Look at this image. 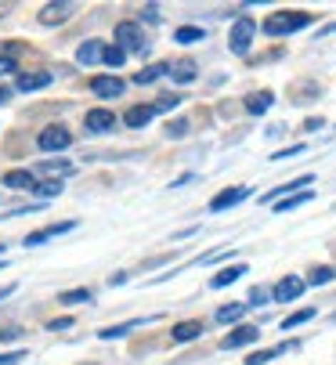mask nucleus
I'll return each instance as SVG.
<instances>
[{
	"label": "nucleus",
	"instance_id": "8",
	"mask_svg": "<svg viewBox=\"0 0 336 365\" xmlns=\"http://www.w3.org/2000/svg\"><path fill=\"white\" fill-rule=\"evenodd\" d=\"M304 289H307V282H304V279H297V275H286L282 282H278V286L271 289V300H278V304H290V300H297Z\"/></svg>",
	"mask_w": 336,
	"mask_h": 365
},
{
	"label": "nucleus",
	"instance_id": "15",
	"mask_svg": "<svg viewBox=\"0 0 336 365\" xmlns=\"http://www.w3.org/2000/svg\"><path fill=\"white\" fill-rule=\"evenodd\" d=\"M307 185H315V174H304V178H297V181H290V185H278V188H271V192H268L260 202H271V206H275L278 199H286L290 192H297V188H307Z\"/></svg>",
	"mask_w": 336,
	"mask_h": 365
},
{
	"label": "nucleus",
	"instance_id": "42",
	"mask_svg": "<svg viewBox=\"0 0 336 365\" xmlns=\"http://www.w3.org/2000/svg\"><path fill=\"white\" fill-rule=\"evenodd\" d=\"M325 127V120L322 116H311V120H304V130H322Z\"/></svg>",
	"mask_w": 336,
	"mask_h": 365
},
{
	"label": "nucleus",
	"instance_id": "9",
	"mask_svg": "<svg viewBox=\"0 0 336 365\" xmlns=\"http://www.w3.org/2000/svg\"><path fill=\"white\" fill-rule=\"evenodd\" d=\"M83 127L87 134H108L112 127H116V113H108V109H91L83 116Z\"/></svg>",
	"mask_w": 336,
	"mask_h": 365
},
{
	"label": "nucleus",
	"instance_id": "51",
	"mask_svg": "<svg viewBox=\"0 0 336 365\" xmlns=\"http://www.w3.org/2000/svg\"><path fill=\"white\" fill-rule=\"evenodd\" d=\"M0 250H4V246H0ZM0 260H4V257H0Z\"/></svg>",
	"mask_w": 336,
	"mask_h": 365
},
{
	"label": "nucleus",
	"instance_id": "29",
	"mask_svg": "<svg viewBox=\"0 0 336 365\" xmlns=\"http://www.w3.org/2000/svg\"><path fill=\"white\" fill-rule=\"evenodd\" d=\"M332 279H336V268L325 264V268H315V272L307 275V286H329Z\"/></svg>",
	"mask_w": 336,
	"mask_h": 365
},
{
	"label": "nucleus",
	"instance_id": "32",
	"mask_svg": "<svg viewBox=\"0 0 336 365\" xmlns=\"http://www.w3.org/2000/svg\"><path fill=\"white\" fill-rule=\"evenodd\" d=\"M178 106H181V98H178V94H163V98L152 101V109H156V113H170V109H178Z\"/></svg>",
	"mask_w": 336,
	"mask_h": 365
},
{
	"label": "nucleus",
	"instance_id": "23",
	"mask_svg": "<svg viewBox=\"0 0 336 365\" xmlns=\"http://www.w3.org/2000/svg\"><path fill=\"white\" fill-rule=\"evenodd\" d=\"M311 199H315V192H297V195L278 199L271 210H275V214H290V210H297V206H304V202H311Z\"/></svg>",
	"mask_w": 336,
	"mask_h": 365
},
{
	"label": "nucleus",
	"instance_id": "48",
	"mask_svg": "<svg viewBox=\"0 0 336 365\" xmlns=\"http://www.w3.org/2000/svg\"><path fill=\"white\" fill-rule=\"evenodd\" d=\"M4 15H11V4H8V0H0V19H4Z\"/></svg>",
	"mask_w": 336,
	"mask_h": 365
},
{
	"label": "nucleus",
	"instance_id": "28",
	"mask_svg": "<svg viewBox=\"0 0 336 365\" xmlns=\"http://www.w3.org/2000/svg\"><path fill=\"white\" fill-rule=\"evenodd\" d=\"M318 315V311L315 307H304V311H293V315H286L282 319V329H297V326H304V322H311Z\"/></svg>",
	"mask_w": 336,
	"mask_h": 365
},
{
	"label": "nucleus",
	"instance_id": "14",
	"mask_svg": "<svg viewBox=\"0 0 336 365\" xmlns=\"http://www.w3.org/2000/svg\"><path fill=\"white\" fill-rule=\"evenodd\" d=\"M243 106H246L250 116H264V113L275 106V94H271V91H253V94L243 98Z\"/></svg>",
	"mask_w": 336,
	"mask_h": 365
},
{
	"label": "nucleus",
	"instance_id": "6",
	"mask_svg": "<svg viewBox=\"0 0 336 365\" xmlns=\"http://www.w3.org/2000/svg\"><path fill=\"white\" fill-rule=\"evenodd\" d=\"M260 340V329L257 326H235L228 336L220 340V351H239V347H250Z\"/></svg>",
	"mask_w": 336,
	"mask_h": 365
},
{
	"label": "nucleus",
	"instance_id": "37",
	"mask_svg": "<svg viewBox=\"0 0 336 365\" xmlns=\"http://www.w3.org/2000/svg\"><path fill=\"white\" fill-rule=\"evenodd\" d=\"M44 170H47V174H58V170H62V174H69V170H73V163H66V160H54V163H44Z\"/></svg>",
	"mask_w": 336,
	"mask_h": 365
},
{
	"label": "nucleus",
	"instance_id": "46",
	"mask_svg": "<svg viewBox=\"0 0 336 365\" xmlns=\"http://www.w3.org/2000/svg\"><path fill=\"white\" fill-rule=\"evenodd\" d=\"M123 282H127V275H123V272H116V275L108 279V286H123Z\"/></svg>",
	"mask_w": 336,
	"mask_h": 365
},
{
	"label": "nucleus",
	"instance_id": "1",
	"mask_svg": "<svg viewBox=\"0 0 336 365\" xmlns=\"http://www.w3.org/2000/svg\"><path fill=\"white\" fill-rule=\"evenodd\" d=\"M311 26V15L307 11H275V15H268L264 19V33L268 36H290V33H300V29H307Z\"/></svg>",
	"mask_w": 336,
	"mask_h": 365
},
{
	"label": "nucleus",
	"instance_id": "7",
	"mask_svg": "<svg viewBox=\"0 0 336 365\" xmlns=\"http://www.w3.org/2000/svg\"><path fill=\"white\" fill-rule=\"evenodd\" d=\"M243 199H250V188H224L220 195L210 199V214H224V210H232V206H239Z\"/></svg>",
	"mask_w": 336,
	"mask_h": 365
},
{
	"label": "nucleus",
	"instance_id": "5",
	"mask_svg": "<svg viewBox=\"0 0 336 365\" xmlns=\"http://www.w3.org/2000/svg\"><path fill=\"white\" fill-rule=\"evenodd\" d=\"M76 11V4L73 0H54V4H44L40 8V26H62V22H69V15Z\"/></svg>",
	"mask_w": 336,
	"mask_h": 365
},
{
	"label": "nucleus",
	"instance_id": "27",
	"mask_svg": "<svg viewBox=\"0 0 336 365\" xmlns=\"http://www.w3.org/2000/svg\"><path fill=\"white\" fill-rule=\"evenodd\" d=\"M174 40H178V43H199V40H206V29H199V26H181V29H174Z\"/></svg>",
	"mask_w": 336,
	"mask_h": 365
},
{
	"label": "nucleus",
	"instance_id": "4",
	"mask_svg": "<svg viewBox=\"0 0 336 365\" xmlns=\"http://www.w3.org/2000/svg\"><path fill=\"white\" fill-rule=\"evenodd\" d=\"M253 33H257V22L253 19H239L228 33V47L232 55H250V43H253Z\"/></svg>",
	"mask_w": 336,
	"mask_h": 365
},
{
	"label": "nucleus",
	"instance_id": "21",
	"mask_svg": "<svg viewBox=\"0 0 336 365\" xmlns=\"http://www.w3.org/2000/svg\"><path fill=\"white\" fill-rule=\"evenodd\" d=\"M40 181H36V174L33 170H8L4 174V188H26V192H33Z\"/></svg>",
	"mask_w": 336,
	"mask_h": 365
},
{
	"label": "nucleus",
	"instance_id": "22",
	"mask_svg": "<svg viewBox=\"0 0 336 365\" xmlns=\"http://www.w3.org/2000/svg\"><path fill=\"white\" fill-rule=\"evenodd\" d=\"M246 275V264H232V268H220L213 279H210V286L213 289H224V286H232V282H239Z\"/></svg>",
	"mask_w": 336,
	"mask_h": 365
},
{
	"label": "nucleus",
	"instance_id": "13",
	"mask_svg": "<svg viewBox=\"0 0 336 365\" xmlns=\"http://www.w3.org/2000/svg\"><path fill=\"white\" fill-rule=\"evenodd\" d=\"M203 336V322L199 319H185V322H178L174 329H170V340L174 344H192V340H199Z\"/></svg>",
	"mask_w": 336,
	"mask_h": 365
},
{
	"label": "nucleus",
	"instance_id": "33",
	"mask_svg": "<svg viewBox=\"0 0 336 365\" xmlns=\"http://www.w3.org/2000/svg\"><path fill=\"white\" fill-rule=\"evenodd\" d=\"M123 62H127V51H123V47H108V51H105V66L120 69Z\"/></svg>",
	"mask_w": 336,
	"mask_h": 365
},
{
	"label": "nucleus",
	"instance_id": "43",
	"mask_svg": "<svg viewBox=\"0 0 336 365\" xmlns=\"http://www.w3.org/2000/svg\"><path fill=\"white\" fill-rule=\"evenodd\" d=\"M15 336H22V329H19V326H8V329H0V340H15Z\"/></svg>",
	"mask_w": 336,
	"mask_h": 365
},
{
	"label": "nucleus",
	"instance_id": "41",
	"mask_svg": "<svg viewBox=\"0 0 336 365\" xmlns=\"http://www.w3.org/2000/svg\"><path fill=\"white\" fill-rule=\"evenodd\" d=\"M141 19H145V22H152V26H156V22H159V8H156V4H148V8H145V15H141Z\"/></svg>",
	"mask_w": 336,
	"mask_h": 365
},
{
	"label": "nucleus",
	"instance_id": "35",
	"mask_svg": "<svg viewBox=\"0 0 336 365\" xmlns=\"http://www.w3.org/2000/svg\"><path fill=\"white\" fill-rule=\"evenodd\" d=\"M268 300H271V293H268L264 286H253V289H250V300H246V304H268Z\"/></svg>",
	"mask_w": 336,
	"mask_h": 365
},
{
	"label": "nucleus",
	"instance_id": "39",
	"mask_svg": "<svg viewBox=\"0 0 336 365\" xmlns=\"http://www.w3.org/2000/svg\"><path fill=\"white\" fill-rule=\"evenodd\" d=\"M15 69H19V62H15V58H0V76H11Z\"/></svg>",
	"mask_w": 336,
	"mask_h": 365
},
{
	"label": "nucleus",
	"instance_id": "11",
	"mask_svg": "<svg viewBox=\"0 0 336 365\" xmlns=\"http://www.w3.org/2000/svg\"><path fill=\"white\" fill-rule=\"evenodd\" d=\"M51 83H54V76H51L47 69H40V73H22V76L15 80V91L29 94V91H44V87H51Z\"/></svg>",
	"mask_w": 336,
	"mask_h": 365
},
{
	"label": "nucleus",
	"instance_id": "17",
	"mask_svg": "<svg viewBox=\"0 0 336 365\" xmlns=\"http://www.w3.org/2000/svg\"><path fill=\"white\" fill-rule=\"evenodd\" d=\"M152 116H156V109H152V106H131V109L123 113V123H127V127H134V130H141V127H148V123H152Z\"/></svg>",
	"mask_w": 336,
	"mask_h": 365
},
{
	"label": "nucleus",
	"instance_id": "50",
	"mask_svg": "<svg viewBox=\"0 0 336 365\" xmlns=\"http://www.w3.org/2000/svg\"><path fill=\"white\" fill-rule=\"evenodd\" d=\"M83 365H94V361H83Z\"/></svg>",
	"mask_w": 336,
	"mask_h": 365
},
{
	"label": "nucleus",
	"instance_id": "45",
	"mask_svg": "<svg viewBox=\"0 0 336 365\" xmlns=\"http://www.w3.org/2000/svg\"><path fill=\"white\" fill-rule=\"evenodd\" d=\"M15 293V282H8V286H0V300H8Z\"/></svg>",
	"mask_w": 336,
	"mask_h": 365
},
{
	"label": "nucleus",
	"instance_id": "18",
	"mask_svg": "<svg viewBox=\"0 0 336 365\" xmlns=\"http://www.w3.org/2000/svg\"><path fill=\"white\" fill-rule=\"evenodd\" d=\"M73 228H76V221H62V225H51V228H44V232H33V235H26V246H40V242L54 239V235H66V232H73Z\"/></svg>",
	"mask_w": 336,
	"mask_h": 365
},
{
	"label": "nucleus",
	"instance_id": "24",
	"mask_svg": "<svg viewBox=\"0 0 336 365\" xmlns=\"http://www.w3.org/2000/svg\"><path fill=\"white\" fill-rule=\"evenodd\" d=\"M246 311H250V304H224L213 319H217L220 326H228V322H239V319L246 315Z\"/></svg>",
	"mask_w": 336,
	"mask_h": 365
},
{
	"label": "nucleus",
	"instance_id": "12",
	"mask_svg": "<svg viewBox=\"0 0 336 365\" xmlns=\"http://www.w3.org/2000/svg\"><path fill=\"white\" fill-rule=\"evenodd\" d=\"M123 87H127V83H123L120 76H94V80H91V91H94L98 98H120Z\"/></svg>",
	"mask_w": 336,
	"mask_h": 365
},
{
	"label": "nucleus",
	"instance_id": "44",
	"mask_svg": "<svg viewBox=\"0 0 336 365\" xmlns=\"http://www.w3.org/2000/svg\"><path fill=\"white\" fill-rule=\"evenodd\" d=\"M11 94H15L11 87H4V83H0V106H8V101H11Z\"/></svg>",
	"mask_w": 336,
	"mask_h": 365
},
{
	"label": "nucleus",
	"instance_id": "52",
	"mask_svg": "<svg viewBox=\"0 0 336 365\" xmlns=\"http://www.w3.org/2000/svg\"><path fill=\"white\" fill-rule=\"evenodd\" d=\"M332 322H336V315H332Z\"/></svg>",
	"mask_w": 336,
	"mask_h": 365
},
{
	"label": "nucleus",
	"instance_id": "47",
	"mask_svg": "<svg viewBox=\"0 0 336 365\" xmlns=\"http://www.w3.org/2000/svg\"><path fill=\"white\" fill-rule=\"evenodd\" d=\"M329 33H336V22H332V26H322V29H318V40H322V36H329Z\"/></svg>",
	"mask_w": 336,
	"mask_h": 365
},
{
	"label": "nucleus",
	"instance_id": "31",
	"mask_svg": "<svg viewBox=\"0 0 336 365\" xmlns=\"http://www.w3.org/2000/svg\"><path fill=\"white\" fill-rule=\"evenodd\" d=\"M58 300H62L66 307H69V304H91V300H94V293H91V289H69V293H62Z\"/></svg>",
	"mask_w": 336,
	"mask_h": 365
},
{
	"label": "nucleus",
	"instance_id": "16",
	"mask_svg": "<svg viewBox=\"0 0 336 365\" xmlns=\"http://www.w3.org/2000/svg\"><path fill=\"white\" fill-rule=\"evenodd\" d=\"M148 322H156V319H131V322H120V326H105V329H98V340L127 336V333H134V329H141V326H148Z\"/></svg>",
	"mask_w": 336,
	"mask_h": 365
},
{
	"label": "nucleus",
	"instance_id": "49",
	"mask_svg": "<svg viewBox=\"0 0 336 365\" xmlns=\"http://www.w3.org/2000/svg\"><path fill=\"white\" fill-rule=\"evenodd\" d=\"M4 268H8V260H0V272H4Z\"/></svg>",
	"mask_w": 336,
	"mask_h": 365
},
{
	"label": "nucleus",
	"instance_id": "10",
	"mask_svg": "<svg viewBox=\"0 0 336 365\" xmlns=\"http://www.w3.org/2000/svg\"><path fill=\"white\" fill-rule=\"evenodd\" d=\"M105 51H108V43H101V40H83L80 51H76V62H80V66H98V62H105Z\"/></svg>",
	"mask_w": 336,
	"mask_h": 365
},
{
	"label": "nucleus",
	"instance_id": "2",
	"mask_svg": "<svg viewBox=\"0 0 336 365\" xmlns=\"http://www.w3.org/2000/svg\"><path fill=\"white\" fill-rule=\"evenodd\" d=\"M69 145H73V134L62 123H51L36 134V148H44V152H66Z\"/></svg>",
	"mask_w": 336,
	"mask_h": 365
},
{
	"label": "nucleus",
	"instance_id": "3",
	"mask_svg": "<svg viewBox=\"0 0 336 365\" xmlns=\"http://www.w3.org/2000/svg\"><path fill=\"white\" fill-rule=\"evenodd\" d=\"M116 47H123V51H141V55H148L145 29H141L138 22H120V26H116Z\"/></svg>",
	"mask_w": 336,
	"mask_h": 365
},
{
	"label": "nucleus",
	"instance_id": "25",
	"mask_svg": "<svg viewBox=\"0 0 336 365\" xmlns=\"http://www.w3.org/2000/svg\"><path fill=\"white\" fill-rule=\"evenodd\" d=\"M166 73H170V62H156V66H145V69L134 76V83H141V87H145V83H156V80H159V76H166Z\"/></svg>",
	"mask_w": 336,
	"mask_h": 365
},
{
	"label": "nucleus",
	"instance_id": "26",
	"mask_svg": "<svg viewBox=\"0 0 336 365\" xmlns=\"http://www.w3.org/2000/svg\"><path fill=\"white\" fill-rule=\"evenodd\" d=\"M33 192H36L40 199H58V195L66 192V185H62V178H47V181H40Z\"/></svg>",
	"mask_w": 336,
	"mask_h": 365
},
{
	"label": "nucleus",
	"instance_id": "30",
	"mask_svg": "<svg viewBox=\"0 0 336 365\" xmlns=\"http://www.w3.org/2000/svg\"><path fill=\"white\" fill-rule=\"evenodd\" d=\"M22 51H26L22 40H0V58H15V62H19Z\"/></svg>",
	"mask_w": 336,
	"mask_h": 365
},
{
	"label": "nucleus",
	"instance_id": "40",
	"mask_svg": "<svg viewBox=\"0 0 336 365\" xmlns=\"http://www.w3.org/2000/svg\"><path fill=\"white\" fill-rule=\"evenodd\" d=\"M47 329H54V333H58V329H73V319H51Z\"/></svg>",
	"mask_w": 336,
	"mask_h": 365
},
{
	"label": "nucleus",
	"instance_id": "34",
	"mask_svg": "<svg viewBox=\"0 0 336 365\" xmlns=\"http://www.w3.org/2000/svg\"><path fill=\"white\" fill-rule=\"evenodd\" d=\"M188 134V120H170L166 123V138H185Z\"/></svg>",
	"mask_w": 336,
	"mask_h": 365
},
{
	"label": "nucleus",
	"instance_id": "38",
	"mask_svg": "<svg viewBox=\"0 0 336 365\" xmlns=\"http://www.w3.org/2000/svg\"><path fill=\"white\" fill-rule=\"evenodd\" d=\"M300 152H304V145H290V148H278L271 160H290V155H300Z\"/></svg>",
	"mask_w": 336,
	"mask_h": 365
},
{
	"label": "nucleus",
	"instance_id": "19",
	"mask_svg": "<svg viewBox=\"0 0 336 365\" xmlns=\"http://www.w3.org/2000/svg\"><path fill=\"white\" fill-rule=\"evenodd\" d=\"M293 347H300V344L290 340V344H278V347H268V351H253V354L246 358V365H268V361H275L278 354H286V351H293Z\"/></svg>",
	"mask_w": 336,
	"mask_h": 365
},
{
	"label": "nucleus",
	"instance_id": "36",
	"mask_svg": "<svg viewBox=\"0 0 336 365\" xmlns=\"http://www.w3.org/2000/svg\"><path fill=\"white\" fill-rule=\"evenodd\" d=\"M26 354L29 351H8V354H0V365H19V361H26Z\"/></svg>",
	"mask_w": 336,
	"mask_h": 365
},
{
	"label": "nucleus",
	"instance_id": "20",
	"mask_svg": "<svg viewBox=\"0 0 336 365\" xmlns=\"http://www.w3.org/2000/svg\"><path fill=\"white\" fill-rule=\"evenodd\" d=\"M195 73H199V66H195L192 58H178V62H170V80H174V83H192Z\"/></svg>",
	"mask_w": 336,
	"mask_h": 365
}]
</instances>
